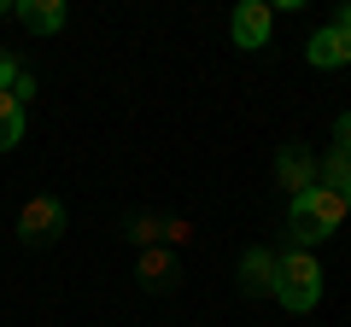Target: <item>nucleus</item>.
Returning a JSON list of instances; mask_svg holds the SVG:
<instances>
[{
  "mask_svg": "<svg viewBox=\"0 0 351 327\" xmlns=\"http://www.w3.org/2000/svg\"><path fill=\"white\" fill-rule=\"evenodd\" d=\"M322 263H316V252H281L276 257V304L293 315H311L316 304H322Z\"/></svg>",
  "mask_w": 351,
  "mask_h": 327,
  "instance_id": "nucleus-2",
  "label": "nucleus"
},
{
  "mask_svg": "<svg viewBox=\"0 0 351 327\" xmlns=\"http://www.w3.org/2000/svg\"><path fill=\"white\" fill-rule=\"evenodd\" d=\"M18 76H24V70H18V59H12V53H0V94H12Z\"/></svg>",
  "mask_w": 351,
  "mask_h": 327,
  "instance_id": "nucleus-13",
  "label": "nucleus"
},
{
  "mask_svg": "<svg viewBox=\"0 0 351 327\" xmlns=\"http://www.w3.org/2000/svg\"><path fill=\"white\" fill-rule=\"evenodd\" d=\"M276 257L281 252H269V246H246V252H240L234 280H240L246 298H276Z\"/></svg>",
  "mask_w": 351,
  "mask_h": 327,
  "instance_id": "nucleus-6",
  "label": "nucleus"
},
{
  "mask_svg": "<svg viewBox=\"0 0 351 327\" xmlns=\"http://www.w3.org/2000/svg\"><path fill=\"white\" fill-rule=\"evenodd\" d=\"M339 228H346V205H339L334 187H304L287 199V239H293V252H316L322 239H334Z\"/></svg>",
  "mask_w": 351,
  "mask_h": 327,
  "instance_id": "nucleus-1",
  "label": "nucleus"
},
{
  "mask_svg": "<svg viewBox=\"0 0 351 327\" xmlns=\"http://www.w3.org/2000/svg\"><path fill=\"white\" fill-rule=\"evenodd\" d=\"M334 24H339V29H351V0H346V6L334 12Z\"/></svg>",
  "mask_w": 351,
  "mask_h": 327,
  "instance_id": "nucleus-16",
  "label": "nucleus"
},
{
  "mask_svg": "<svg viewBox=\"0 0 351 327\" xmlns=\"http://www.w3.org/2000/svg\"><path fill=\"white\" fill-rule=\"evenodd\" d=\"M316 181L339 193V187L351 181V152H322V158H316Z\"/></svg>",
  "mask_w": 351,
  "mask_h": 327,
  "instance_id": "nucleus-11",
  "label": "nucleus"
},
{
  "mask_svg": "<svg viewBox=\"0 0 351 327\" xmlns=\"http://www.w3.org/2000/svg\"><path fill=\"white\" fill-rule=\"evenodd\" d=\"M29 135V112L12 100V94H0V152H18Z\"/></svg>",
  "mask_w": 351,
  "mask_h": 327,
  "instance_id": "nucleus-9",
  "label": "nucleus"
},
{
  "mask_svg": "<svg viewBox=\"0 0 351 327\" xmlns=\"http://www.w3.org/2000/svg\"><path fill=\"white\" fill-rule=\"evenodd\" d=\"M334 152H351V112L334 117Z\"/></svg>",
  "mask_w": 351,
  "mask_h": 327,
  "instance_id": "nucleus-14",
  "label": "nucleus"
},
{
  "mask_svg": "<svg viewBox=\"0 0 351 327\" xmlns=\"http://www.w3.org/2000/svg\"><path fill=\"white\" fill-rule=\"evenodd\" d=\"M59 234H64V205L59 199L41 193V199H29L24 211H18V239H24V246H53Z\"/></svg>",
  "mask_w": 351,
  "mask_h": 327,
  "instance_id": "nucleus-4",
  "label": "nucleus"
},
{
  "mask_svg": "<svg viewBox=\"0 0 351 327\" xmlns=\"http://www.w3.org/2000/svg\"><path fill=\"white\" fill-rule=\"evenodd\" d=\"M176 275H182V269H176L170 252H158V246H152V252H141V280H147V292L176 287Z\"/></svg>",
  "mask_w": 351,
  "mask_h": 327,
  "instance_id": "nucleus-10",
  "label": "nucleus"
},
{
  "mask_svg": "<svg viewBox=\"0 0 351 327\" xmlns=\"http://www.w3.org/2000/svg\"><path fill=\"white\" fill-rule=\"evenodd\" d=\"M339 205H346V216H351V181H346V187H339Z\"/></svg>",
  "mask_w": 351,
  "mask_h": 327,
  "instance_id": "nucleus-17",
  "label": "nucleus"
},
{
  "mask_svg": "<svg viewBox=\"0 0 351 327\" xmlns=\"http://www.w3.org/2000/svg\"><path fill=\"white\" fill-rule=\"evenodd\" d=\"M276 181H281L287 193L316 187V152H304V146H281V152H276Z\"/></svg>",
  "mask_w": 351,
  "mask_h": 327,
  "instance_id": "nucleus-7",
  "label": "nucleus"
},
{
  "mask_svg": "<svg viewBox=\"0 0 351 327\" xmlns=\"http://www.w3.org/2000/svg\"><path fill=\"white\" fill-rule=\"evenodd\" d=\"M304 64H311V70H346V64H351V29H339V24L311 29V41H304Z\"/></svg>",
  "mask_w": 351,
  "mask_h": 327,
  "instance_id": "nucleus-5",
  "label": "nucleus"
},
{
  "mask_svg": "<svg viewBox=\"0 0 351 327\" xmlns=\"http://www.w3.org/2000/svg\"><path fill=\"white\" fill-rule=\"evenodd\" d=\"M269 36H276V12H269V0H240L234 12H228V41H234L240 53L269 47Z\"/></svg>",
  "mask_w": 351,
  "mask_h": 327,
  "instance_id": "nucleus-3",
  "label": "nucleus"
},
{
  "mask_svg": "<svg viewBox=\"0 0 351 327\" xmlns=\"http://www.w3.org/2000/svg\"><path fill=\"white\" fill-rule=\"evenodd\" d=\"M12 12H18V24H24L29 36H59L64 18H71V12H64V0H18Z\"/></svg>",
  "mask_w": 351,
  "mask_h": 327,
  "instance_id": "nucleus-8",
  "label": "nucleus"
},
{
  "mask_svg": "<svg viewBox=\"0 0 351 327\" xmlns=\"http://www.w3.org/2000/svg\"><path fill=\"white\" fill-rule=\"evenodd\" d=\"M129 239H135L141 252H152V246L164 239V222H158V216H135V222H129Z\"/></svg>",
  "mask_w": 351,
  "mask_h": 327,
  "instance_id": "nucleus-12",
  "label": "nucleus"
},
{
  "mask_svg": "<svg viewBox=\"0 0 351 327\" xmlns=\"http://www.w3.org/2000/svg\"><path fill=\"white\" fill-rule=\"evenodd\" d=\"M12 100H18V105H29V100H36V76H29V70L12 82Z\"/></svg>",
  "mask_w": 351,
  "mask_h": 327,
  "instance_id": "nucleus-15",
  "label": "nucleus"
}]
</instances>
